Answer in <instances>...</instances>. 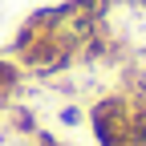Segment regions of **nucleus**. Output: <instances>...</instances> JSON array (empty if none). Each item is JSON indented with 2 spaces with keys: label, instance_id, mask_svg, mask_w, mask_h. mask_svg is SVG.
<instances>
[{
  "label": "nucleus",
  "instance_id": "nucleus-1",
  "mask_svg": "<svg viewBox=\"0 0 146 146\" xmlns=\"http://www.w3.org/2000/svg\"><path fill=\"white\" fill-rule=\"evenodd\" d=\"M89 130L98 146H134V106L130 98L110 94L89 106Z\"/></svg>",
  "mask_w": 146,
  "mask_h": 146
},
{
  "label": "nucleus",
  "instance_id": "nucleus-2",
  "mask_svg": "<svg viewBox=\"0 0 146 146\" xmlns=\"http://www.w3.org/2000/svg\"><path fill=\"white\" fill-rule=\"evenodd\" d=\"M21 85H25V69L16 65L12 57H0V110H8L16 102Z\"/></svg>",
  "mask_w": 146,
  "mask_h": 146
},
{
  "label": "nucleus",
  "instance_id": "nucleus-3",
  "mask_svg": "<svg viewBox=\"0 0 146 146\" xmlns=\"http://www.w3.org/2000/svg\"><path fill=\"white\" fill-rule=\"evenodd\" d=\"M8 122H12L16 134H36V118H33V110H12V106H8Z\"/></svg>",
  "mask_w": 146,
  "mask_h": 146
},
{
  "label": "nucleus",
  "instance_id": "nucleus-4",
  "mask_svg": "<svg viewBox=\"0 0 146 146\" xmlns=\"http://www.w3.org/2000/svg\"><path fill=\"white\" fill-rule=\"evenodd\" d=\"M61 126H81V110L77 106H61Z\"/></svg>",
  "mask_w": 146,
  "mask_h": 146
},
{
  "label": "nucleus",
  "instance_id": "nucleus-5",
  "mask_svg": "<svg viewBox=\"0 0 146 146\" xmlns=\"http://www.w3.org/2000/svg\"><path fill=\"white\" fill-rule=\"evenodd\" d=\"M33 138H36V146H65V142H57V138H53L49 130H36Z\"/></svg>",
  "mask_w": 146,
  "mask_h": 146
},
{
  "label": "nucleus",
  "instance_id": "nucleus-6",
  "mask_svg": "<svg viewBox=\"0 0 146 146\" xmlns=\"http://www.w3.org/2000/svg\"><path fill=\"white\" fill-rule=\"evenodd\" d=\"M130 4H138V8H146V0H130Z\"/></svg>",
  "mask_w": 146,
  "mask_h": 146
}]
</instances>
